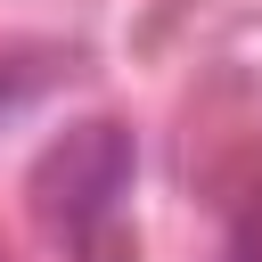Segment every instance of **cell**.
Returning <instances> with one entry per match:
<instances>
[{"instance_id":"cell-1","label":"cell","mask_w":262,"mask_h":262,"mask_svg":"<svg viewBox=\"0 0 262 262\" xmlns=\"http://www.w3.org/2000/svg\"><path fill=\"white\" fill-rule=\"evenodd\" d=\"M123 180H131V147L115 139V123H90V131H74L66 147H49V164H41V205H49V221L57 229H90V221H106L115 213V196H123Z\"/></svg>"}]
</instances>
